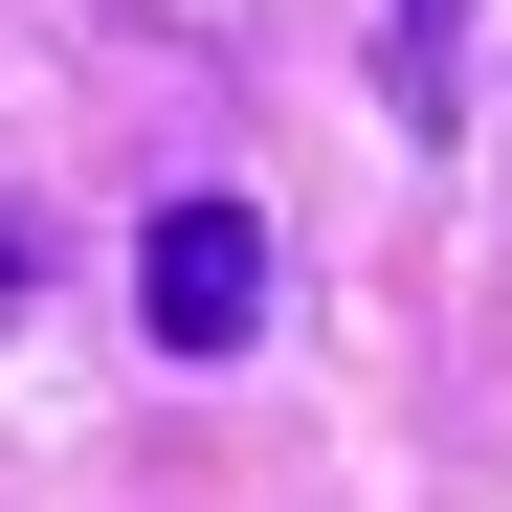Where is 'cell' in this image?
<instances>
[{"label": "cell", "instance_id": "obj_1", "mask_svg": "<svg viewBox=\"0 0 512 512\" xmlns=\"http://www.w3.org/2000/svg\"><path fill=\"white\" fill-rule=\"evenodd\" d=\"M134 312H156V357H245V334H268V223H245V201H179L156 268H134Z\"/></svg>", "mask_w": 512, "mask_h": 512}, {"label": "cell", "instance_id": "obj_2", "mask_svg": "<svg viewBox=\"0 0 512 512\" xmlns=\"http://www.w3.org/2000/svg\"><path fill=\"white\" fill-rule=\"evenodd\" d=\"M401 112H423V134L468 112V0H401Z\"/></svg>", "mask_w": 512, "mask_h": 512}, {"label": "cell", "instance_id": "obj_3", "mask_svg": "<svg viewBox=\"0 0 512 512\" xmlns=\"http://www.w3.org/2000/svg\"><path fill=\"white\" fill-rule=\"evenodd\" d=\"M0 334H23V223H0Z\"/></svg>", "mask_w": 512, "mask_h": 512}]
</instances>
